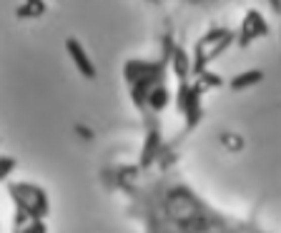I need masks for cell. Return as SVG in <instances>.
Masks as SVG:
<instances>
[{"instance_id": "obj_1", "label": "cell", "mask_w": 281, "mask_h": 233, "mask_svg": "<svg viewBox=\"0 0 281 233\" xmlns=\"http://www.w3.org/2000/svg\"><path fill=\"white\" fill-rule=\"evenodd\" d=\"M68 50H70V55H73V61L78 63V68H80L85 76L90 78L93 73H96V71H93V63H90V61H88V55H85V50H83L75 40H68Z\"/></svg>"}, {"instance_id": "obj_2", "label": "cell", "mask_w": 281, "mask_h": 233, "mask_svg": "<svg viewBox=\"0 0 281 233\" xmlns=\"http://www.w3.org/2000/svg\"><path fill=\"white\" fill-rule=\"evenodd\" d=\"M256 80H261V73H259V71L246 73V76H239L236 80H233V88L239 90V88H246V85H251V83H256Z\"/></svg>"}, {"instance_id": "obj_3", "label": "cell", "mask_w": 281, "mask_h": 233, "mask_svg": "<svg viewBox=\"0 0 281 233\" xmlns=\"http://www.w3.org/2000/svg\"><path fill=\"white\" fill-rule=\"evenodd\" d=\"M151 103H153V108H163V105H166V90H163V88H156Z\"/></svg>"}]
</instances>
